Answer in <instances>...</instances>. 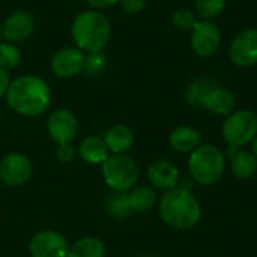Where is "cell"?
Returning a JSON list of instances; mask_svg holds the SVG:
<instances>
[{
  "mask_svg": "<svg viewBox=\"0 0 257 257\" xmlns=\"http://www.w3.org/2000/svg\"><path fill=\"white\" fill-rule=\"evenodd\" d=\"M128 200L134 212H149L157 205V193L148 185H139L128 193Z\"/></svg>",
  "mask_w": 257,
  "mask_h": 257,
  "instance_id": "cell-19",
  "label": "cell"
},
{
  "mask_svg": "<svg viewBox=\"0 0 257 257\" xmlns=\"http://www.w3.org/2000/svg\"><path fill=\"white\" fill-rule=\"evenodd\" d=\"M221 44V33L215 23L211 20H200L191 30L190 45L196 56L211 57L214 56Z\"/></svg>",
  "mask_w": 257,
  "mask_h": 257,
  "instance_id": "cell-7",
  "label": "cell"
},
{
  "mask_svg": "<svg viewBox=\"0 0 257 257\" xmlns=\"http://www.w3.org/2000/svg\"><path fill=\"white\" fill-rule=\"evenodd\" d=\"M197 21L199 20H197V15L194 14V11H190L185 8H179L172 15V23L179 30H193V27L196 26Z\"/></svg>",
  "mask_w": 257,
  "mask_h": 257,
  "instance_id": "cell-25",
  "label": "cell"
},
{
  "mask_svg": "<svg viewBox=\"0 0 257 257\" xmlns=\"http://www.w3.org/2000/svg\"><path fill=\"white\" fill-rule=\"evenodd\" d=\"M227 0H194V14L202 20H212L226 8Z\"/></svg>",
  "mask_w": 257,
  "mask_h": 257,
  "instance_id": "cell-24",
  "label": "cell"
},
{
  "mask_svg": "<svg viewBox=\"0 0 257 257\" xmlns=\"http://www.w3.org/2000/svg\"><path fill=\"white\" fill-rule=\"evenodd\" d=\"M104 142L108 148V152L126 154L134 145V133L125 125H114L105 133Z\"/></svg>",
  "mask_w": 257,
  "mask_h": 257,
  "instance_id": "cell-17",
  "label": "cell"
},
{
  "mask_svg": "<svg viewBox=\"0 0 257 257\" xmlns=\"http://www.w3.org/2000/svg\"><path fill=\"white\" fill-rule=\"evenodd\" d=\"M236 105V98L232 90L215 84L202 99L200 107L206 108L208 111L220 116H229L230 113L235 111Z\"/></svg>",
  "mask_w": 257,
  "mask_h": 257,
  "instance_id": "cell-15",
  "label": "cell"
},
{
  "mask_svg": "<svg viewBox=\"0 0 257 257\" xmlns=\"http://www.w3.org/2000/svg\"><path fill=\"white\" fill-rule=\"evenodd\" d=\"M47 130L57 145L71 143L78 133V120L75 114L66 108H59L48 117Z\"/></svg>",
  "mask_w": 257,
  "mask_h": 257,
  "instance_id": "cell-11",
  "label": "cell"
},
{
  "mask_svg": "<svg viewBox=\"0 0 257 257\" xmlns=\"http://www.w3.org/2000/svg\"><path fill=\"white\" fill-rule=\"evenodd\" d=\"M232 173L239 179H248L251 178L257 170V158L253 152L248 151H239L232 160H230Z\"/></svg>",
  "mask_w": 257,
  "mask_h": 257,
  "instance_id": "cell-21",
  "label": "cell"
},
{
  "mask_svg": "<svg viewBox=\"0 0 257 257\" xmlns=\"http://www.w3.org/2000/svg\"><path fill=\"white\" fill-rule=\"evenodd\" d=\"M169 142H170V146L176 152H181V154L190 152L191 154L194 149H197L202 145V134L193 126L182 125V126L175 128L170 133Z\"/></svg>",
  "mask_w": 257,
  "mask_h": 257,
  "instance_id": "cell-16",
  "label": "cell"
},
{
  "mask_svg": "<svg viewBox=\"0 0 257 257\" xmlns=\"http://www.w3.org/2000/svg\"><path fill=\"white\" fill-rule=\"evenodd\" d=\"M215 84H218V83L214 78H211V77H199V78H196L190 84V87L187 90V101H188V104L196 105V107H200L202 99L205 98V95Z\"/></svg>",
  "mask_w": 257,
  "mask_h": 257,
  "instance_id": "cell-23",
  "label": "cell"
},
{
  "mask_svg": "<svg viewBox=\"0 0 257 257\" xmlns=\"http://www.w3.org/2000/svg\"><path fill=\"white\" fill-rule=\"evenodd\" d=\"M251 152L256 155V158H257V136L254 137V140L251 142Z\"/></svg>",
  "mask_w": 257,
  "mask_h": 257,
  "instance_id": "cell-32",
  "label": "cell"
},
{
  "mask_svg": "<svg viewBox=\"0 0 257 257\" xmlns=\"http://www.w3.org/2000/svg\"><path fill=\"white\" fill-rule=\"evenodd\" d=\"M107 212L117 220H126L130 218L134 211L130 205L128 194L126 193H113L107 199Z\"/></svg>",
  "mask_w": 257,
  "mask_h": 257,
  "instance_id": "cell-22",
  "label": "cell"
},
{
  "mask_svg": "<svg viewBox=\"0 0 257 257\" xmlns=\"http://www.w3.org/2000/svg\"><path fill=\"white\" fill-rule=\"evenodd\" d=\"M29 253L32 257H68L69 244L62 233L42 230L30 239Z\"/></svg>",
  "mask_w": 257,
  "mask_h": 257,
  "instance_id": "cell-9",
  "label": "cell"
},
{
  "mask_svg": "<svg viewBox=\"0 0 257 257\" xmlns=\"http://www.w3.org/2000/svg\"><path fill=\"white\" fill-rule=\"evenodd\" d=\"M179 170L169 160H157L148 167V179L151 185L160 190H173L179 184Z\"/></svg>",
  "mask_w": 257,
  "mask_h": 257,
  "instance_id": "cell-14",
  "label": "cell"
},
{
  "mask_svg": "<svg viewBox=\"0 0 257 257\" xmlns=\"http://www.w3.org/2000/svg\"><path fill=\"white\" fill-rule=\"evenodd\" d=\"M80 157L87 163V164H102L110 155H108V148L104 142V139L90 136L87 139H84L80 143L78 148Z\"/></svg>",
  "mask_w": 257,
  "mask_h": 257,
  "instance_id": "cell-18",
  "label": "cell"
},
{
  "mask_svg": "<svg viewBox=\"0 0 257 257\" xmlns=\"http://www.w3.org/2000/svg\"><path fill=\"white\" fill-rule=\"evenodd\" d=\"M229 57L239 68L257 65V29H245L232 39Z\"/></svg>",
  "mask_w": 257,
  "mask_h": 257,
  "instance_id": "cell-10",
  "label": "cell"
},
{
  "mask_svg": "<svg viewBox=\"0 0 257 257\" xmlns=\"http://www.w3.org/2000/svg\"><path fill=\"white\" fill-rule=\"evenodd\" d=\"M101 166L105 184L116 193H126L133 190L139 181V166L125 154H113Z\"/></svg>",
  "mask_w": 257,
  "mask_h": 257,
  "instance_id": "cell-5",
  "label": "cell"
},
{
  "mask_svg": "<svg viewBox=\"0 0 257 257\" xmlns=\"http://www.w3.org/2000/svg\"><path fill=\"white\" fill-rule=\"evenodd\" d=\"M221 134L229 146L242 148L251 143L257 136V114L251 110L230 113L221 126Z\"/></svg>",
  "mask_w": 257,
  "mask_h": 257,
  "instance_id": "cell-6",
  "label": "cell"
},
{
  "mask_svg": "<svg viewBox=\"0 0 257 257\" xmlns=\"http://www.w3.org/2000/svg\"><path fill=\"white\" fill-rule=\"evenodd\" d=\"M8 105L21 116H39L51 102L48 84L36 75H23L15 78L6 92Z\"/></svg>",
  "mask_w": 257,
  "mask_h": 257,
  "instance_id": "cell-1",
  "label": "cell"
},
{
  "mask_svg": "<svg viewBox=\"0 0 257 257\" xmlns=\"http://www.w3.org/2000/svg\"><path fill=\"white\" fill-rule=\"evenodd\" d=\"M21 53L12 44H0V66L3 69H12L18 66Z\"/></svg>",
  "mask_w": 257,
  "mask_h": 257,
  "instance_id": "cell-26",
  "label": "cell"
},
{
  "mask_svg": "<svg viewBox=\"0 0 257 257\" xmlns=\"http://www.w3.org/2000/svg\"><path fill=\"white\" fill-rule=\"evenodd\" d=\"M160 215L163 221L178 230L194 227L202 218V206L191 191L173 188L166 191L160 200Z\"/></svg>",
  "mask_w": 257,
  "mask_h": 257,
  "instance_id": "cell-2",
  "label": "cell"
},
{
  "mask_svg": "<svg viewBox=\"0 0 257 257\" xmlns=\"http://www.w3.org/2000/svg\"><path fill=\"white\" fill-rule=\"evenodd\" d=\"M226 161L223 152L209 143L200 145L190 154L188 172L199 185H214L224 173Z\"/></svg>",
  "mask_w": 257,
  "mask_h": 257,
  "instance_id": "cell-4",
  "label": "cell"
},
{
  "mask_svg": "<svg viewBox=\"0 0 257 257\" xmlns=\"http://www.w3.org/2000/svg\"><path fill=\"white\" fill-rule=\"evenodd\" d=\"M0 36H2V27H0Z\"/></svg>",
  "mask_w": 257,
  "mask_h": 257,
  "instance_id": "cell-33",
  "label": "cell"
},
{
  "mask_svg": "<svg viewBox=\"0 0 257 257\" xmlns=\"http://www.w3.org/2000/svg\"><path fill=\"white\" fill-rule=\"evenodd\" d=\"M56 157L62 164H68L74 160L75 157V149L72 148L71 143H65V145H59L56 149Z\"/></svg>",
  "mask_w": 257,
  "mask_h": 257,
  "instance_id": "cell-28",
  "label": "cell"
},
{
  "mask_svg": "<svg viewBox=\"0 0 257 257\" xmlns=\"http://www.w3.org/2000/svg\"><path fill=\"white\" fill-rule=\"evenodd\" d=\"M120 0H87V3L95 8V9H104V8H108V6H113L116 3H119Z\"/></svg>",
  "mask_w": 257,
  "mask_h": 257,
  "instance_id": "cell-31",
  "label": "cell"
},
{
  "mask_svg": "<svg viewBox=\"0 0 257 257\" xmlns=\"http://www.w3.org/2000/svg\"><path fill=\"white\" fill-rule=\"evenodd\" d=\"M9 84H11L9 75H8V72H6V69H3V68L0 66V98L6 95Z\"/></svg>",
  "mask_w": 257,
  "mask_h": 257,
  "instance_id": "cell-30",
  "label": "cell"
},
{
  "mask_svg": "<svg viewBox=\"0 0 257 257\" xmlns=\"http://www.w3.org/2000/svg\"><path fill=\"white\" fill-rule=\"evenodd\" d=\"M120 5L125 12L128 14H139L145 9L146 2L145 0H120Z\"/></svg>",
  "mask_w": 257,
  "mask_h": 257,
  "instance_id": "cell-29",
  "label": "cell"
},
{
  "mask_svg": "<svg viewBox=\"0 0 257 257\" xmlns=\"http://www.w3.org/2000/svg\"><path fill=\"white\" fill-rule=\"evenodd\" d=\"M86 57L80 48L65 47L59 50L51 59V69L60 78H69L84 69Z\"/></svg>",
  "mask_w": 257,
  "mask_h": 257,
  "instance_id": "cell-12",
  "label": "cell"
},
{
  "mask_svg": "<svg viewBox=\"0 0 257 257\" xmlns=\"http://www.w3.org/2000/svg\"><path fill=\"white\" fill-rule=\"evenodd\" d=\"M32 176L30 160L17 152L5 155L0 161V181L11 188H18L24 185Z\"/></svg>",
  "mask_w": 257,
  "mask_h": 257,
  "instance_id": "cell-8",
  "label": "cell"
},
{
  "mask_svg": "<svg viewBox=\"0 0 257 257\" xmlns=\"http://www.w3.org/2000/svg\"><path fill=\"white\" fill-rule=\"evenodd\" d=\"M35 30V20L26 11L12 12L2 26V35L9 42H23Z\"/></svg>",
  "mask_w": 257,
  "mask_h": 257,
  "instance_id": "cell-13",
  "label": "cell"
},
{
  "mask_svg": "<svg viewBox=\"0 0 257 257\" xmlns=\"http://www.w3.org/2000/svg\"><path fill=\"white\" fill-rule=\"evenodd\" d=\"M105 245L95 236H84L78 239L71 248L68 257H104Z\"/></svg>",
  "mask_w": 257,
  "mask_h": 257,
  "instance_id": "cell-20",
  "label": "cell"
},
{
  "mask_svg": "<svg viewBox=\"0 0 257 257\" xmlns=\"http://www.w3.org/2000/svg\"><path fill=\"white\" fill-rule=\"evenodd\" d=\"M72 39L80 50L99 53L110 39V23L105 15L96 11H86L77 15L71 27Z\"/></svg>",
  "mask_w": 257,
  "mask_h": 257,
  "instance_id": "cell-3",
  "label": "cell"
},
{
  "mask_svg": "<svg viewBox=\"0 0 257 257\" xmlns=\"http://www.w3.org/2000/svg\"><path fill=\"white\" fill-rule=\"evenodd\" d=\"M105 66V60H104V56H101L99 53H90L89 57H86V62H84V69L90 74L93 72H99L102 71Z\"/></svg>",
  "mask_w": 257,
  "mask_h": 257,
  "instance_id": "cell-27",
  "label": "cell"
}]
</instances>
